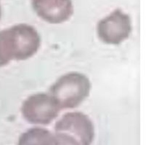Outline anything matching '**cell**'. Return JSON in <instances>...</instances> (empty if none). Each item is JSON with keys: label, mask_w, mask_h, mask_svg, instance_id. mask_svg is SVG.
Instances as JSON below:
<instances>
[{"label": "cell", "mask_w": 149, "mask_h": 145, "mask_svg": "<svg viewBox=\"0 0 149 145\" xmlns=\"http://www.w3.org/2000/svg\"><path fill=\"white\" fill-rule=\"evenodd\" d=\"M41 38L33 26L20 23L0 31V67L12 61H25L39 50Z\"/></svg>", "instance_id": "6da1fadb"}, {"label": "cell", "mask_w": 149, "mask_h": 145, "mask_svg": "<svg viewBox=\"0 0 149 145\" xmlns=\"http://www.w3.org/2000/svg\"><path fill=\"white\" fill-rule=\"evenodd\" d=\"M58 145H91L95 127L87 115L74 112L65 114L54 127Z\"/></svg>", "instance_id": "7a4b0ae2"}, {"label": "cell", "mask_w": 149, "mask_h": 145, "mask_svg": "<svg viewBox=\"0 0 149 145\" xmlns=\"http://www.w3.org/2000/svg\"><path fill=\"white\" fill-rule=\"evenodd\" d=\"M91 83L79 72H69L61 76L49 88V94L60 109H74L89 96Z\"/></svg>", "instance_id": "3957f363"}, {"label": "cell", "mask_w": 149, "mask_h": 145, "mask_svg": "<svg viewBox=\"0 0 149 145\" xmlns=\"http://www.w3.org/2000/svg\"><path fill=\"white\" fill-rule=\"evenodd\" d=\"M59 106L49 93L31 95L23 102L21 106L23 117L27 122L36 125H48L59 114Z\"/></svg>", "instance_id": "277c9868"}, {"label": "cell", "mask_w": 149, "mask_h": 145, "mask_svg": "<svg viewBox=\"0 0 149 145\" xmlns=\"http://www.w3.org/2000/svg\"><path fill=\"white\" fill-rule=\"evenodd\" d=\"M132 32L129 15L116 9L97 23V32L100 40L107 45H117L126 40Z\"/></svg>", "instance_id": "5b68a950"}, {"label": "cell", "mask_w": 149, "mask_h": 145, "mask_svg": "<svg viewBox=\"0 0 149 145\" xmlns=\"http://www.w3.org/2000/svg\"><path fill=\"white\" fill-rule=\"evenodd\" d=\"M31 4L42 20L52 24L67 21L74 13L72 0H31Z\"/></svg>", "instance_id": "8992f818"}, {"label": "cell", "mask_w": 149, "mask_h": 145, "mask_svg": "<svg viewBox=\"0 0 149 145\" xmlns=\"http://www.w3.org/2000/svg\"><path fill=\"white\" fill-rule=\"evenodd\" d=\"M17 145H58L53 133L46 128H32L19 137Z\"/></svg>", "instance_id": "52a82bcc"}, {"label": "cell", "mask_w": 149, "mask_h": 145, "mask_svg": "<svg viewBox=\"0 0 149 145\" xmlns=\"http://www.w3.org/2000/svg\"><path fill=\"white\" fill-rule=\"evenodd\" d=\"M1 3H0V20H1Z\"/></svg>", "instance_id": "ba28073f"}]
</instances>
